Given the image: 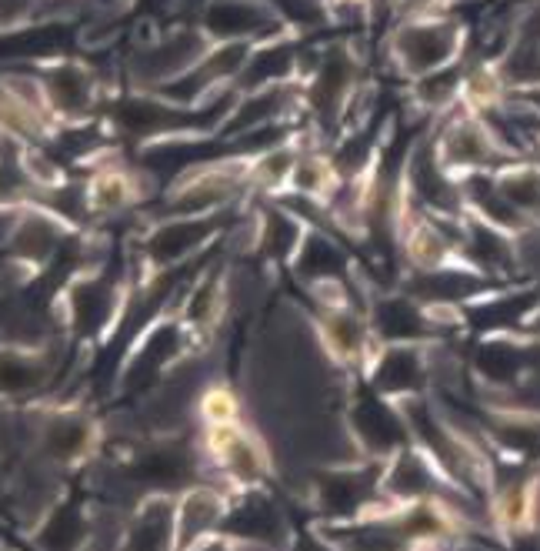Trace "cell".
Wrapping results in <instances>:
<instances>
[{
    "mask_svg": "<svg viewBox=\"0 0 540 551\" xmlns=\"http://www.w3.org/2000/svg\"><path fill=\"white\" fill-rule=\"evenodd\" d=\"M467 31L464 24L447 14H427V17H404L394 31L390 54L404 77L410 81H430L447 74L464 54Z\"/></svg>",
    "mask_w": 540,
    "mask_h": 551,
    "instance_id": "cell-1",
    "label": "cell"
}]
</instances>
